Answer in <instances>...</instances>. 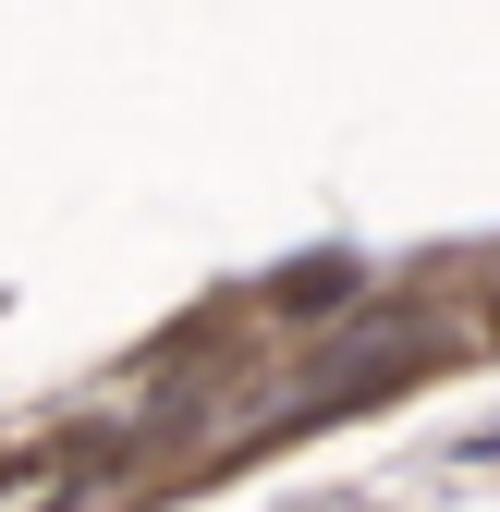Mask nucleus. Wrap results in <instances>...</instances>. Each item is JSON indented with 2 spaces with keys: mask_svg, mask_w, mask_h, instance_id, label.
Instances as JSON below:
<instances>
[{
  "mask_svg": "<svg viewBox=\"0 0 500 512\" xmlns=\"http://www.w3.org/2000/svg\"><path fill=\"white\" fill-rule=\"evenodd\" d=\"M464 464H500V427H464L452 452H440V476H464Z\"/></svg>",
  "mask_w": 500,
  "mask_h": 512,
  "instance_id": "3",
  "label": "nucleus"
},
{
  "mask_svg": "<svg viewBox=\"0 0 500 512\" xmlns=\"http://www.w3.org/2000/svg\"><path fill=\"white\" fill-rule=\"evenodd\" d=\"M354 293H366L354 256H305V269H281V281H269V305H281V317H318V305H354Z\"/></svg>",
  "mask_w": 500,
  "mask_h": 512,
  "instance_id": "2",
  "label": "nucleus"
},
{
  "mask_svg": "<svg viewBox=\"0 0 500 512\" xmlns=\"http://www.w3.org/2000/svg\"><path fill=\"white\" fill-rule=\"evenodd\" d=\"M135 439L122 427H86V439H49V452H13L0 464V512H74L98 488V464H122Z\"/></svg>",
  "mask_w": 500,
  "mask_h": 512,
  "instance_id": "1",
  "label": "nucleus"
}]
</instances>
